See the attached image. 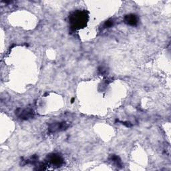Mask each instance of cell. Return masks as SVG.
<instances>
[{"instance_id":"1","label":"cell","mask_w":171,"mask_h":171,"mask_svg":"<svg viewBox=\"0 0 171 171\" xmlns=\"http://www.w3.org/2000/svg\"><path fill=\"white\" fill-rule=\"evenodd\" d=\"M86 17V15L84 14L83 12L78 11L74 13V15H72V23L73 26L74 27H80L82 24H85Z\"/></svg>"},{"instance_id":"2","label":"cell","mask_w":171,"mask_h":171,"mask_svg":"<svg viewBox=\"0 0 171 171\" xmlns=\"http://www.w3.org/2000/svg\"><path fill=\"white\" fill-rule=\"evenodd\" d=\"M124 21L128 25L134 26L138 24V18L134 14H129L125 16Z\"/></svg>"},{"instance_id":"3","label":"cell","mask_w":171,"mask_h":171,"mask_svg":"<svg viewBox=\"0 0 171 171\" xmlns=\"http://www.w3.org/2000/svg\"><path fill=\"white\" fill-rule=\"evenodd\" d=\"M48 160L50 163L53 164V165H60L63 163V159L62 157L59 156L58 154H53L49 156Z\"/></svg>"},{"instance_id":"4","label":"cell","mask_w":171,"mask_h":171,"mask_svg":"<svg viewBox=\"0 0 171 171\" xmlns=\"http://www.w3.org/2000/svg\"><path fill=\"white\" fill-rule=\"evenodd\" d=\"M68 127V125L66 124V123L62 122V123H58L56 124L52 125L51 127L50 128V131L52 132H56V131H63V130L66 129Z\"/></svg>"},{"instance_id":"5","label":"cell","mask_w":171,"mask_h":171,"mask_svg":"<svg viewBox=\"0 0 171 171\" xmlns=\"http://www.w3.org/2000/svg\"><path fill=\"white\" fill-rule=\"evenodd\" d=\"M20 116L22 119H28L32 116V111L29 110H21V112H20Z\"/></svg>"},{"instance_id":"6","label":"cell","mask_w":171,"mask_h":171,"mask_svg":"<svg viewBox=\"0 0 171 171\" xmlns=\"http://www.w3.org/2000/svg\"><path fill=\"white\" fill-rule=\"evenodd\" d=\"M111 160H112L114 163H115L117 165H120V163H121V161H120L119 157L115 156V155H113V156H111Z\"/></svg>"},{"instance_id":"7","label":"cell","mask_w":171,"mask_h":171,"mask_svg":"<svg viewBox=\"0 0 171 171\" xmlns=\"http://www.w3.org/2000/svg\"><path fill=\"white\" fill-rule=\"evenodd\" d=\"M112 25H113V21L108 20V21H107L105 23V25H104V27H111Z\"/></svg>"}]
</instances>
